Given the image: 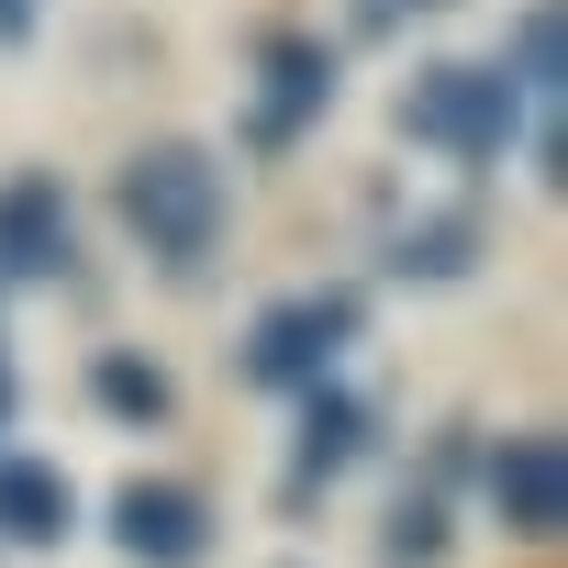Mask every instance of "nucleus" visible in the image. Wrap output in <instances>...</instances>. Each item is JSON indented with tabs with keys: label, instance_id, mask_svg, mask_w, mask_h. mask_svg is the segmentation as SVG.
Masks as SVG:
<instances>
[{
	"label": "nucleus",
	"instance_id": "obj_1",
	"mask_svg": "<svg viewBox=\"0 0 568 568\" xmlns=\"http://www.w3.org/2000/svg\"><path fill=\"white\" fill-rule=\"evenodd\" d=\"M112 212H123V234H134L168 278H201L212 245H223V223H234V179H223L212 145L156 134V145H134V156L112 168Z\"/></svg>",
	"mask_w": 568,
	"mask_h": 568
},
{
	"label": "nucleus",
	"instance_id": "obj_2",
	"mask_svg": "<svg viewBox=\"0 0 568 568\" xmlns=\"http://www.w3.org/2000/svg\"><path fill=\"white\" fill-rule=\"evenodd\" d=\"M390 112H402V134H413V145H435L446 168H501V156L524 145V90H513L501 68H468V57L413 68Z\"/></svg>",
	"mask_w": 568,
	"mask_h": 568
},
{
	"label": "nucleus",
	"instance_id": "obj_3",
	"mask_svg": "<svg viewBox=\"0 0 568 568\" xmlns=\"http://www.w3.org/2000/svg\"><path fill=\"white\" fill-rule=\"evenodd\" d=\"M368 335V291L357 278H313V291H291V302H267L256 324H245V379L256 390H313V379H335L346 368V346Z\"/></svg>",
	"mask_w": 568,
	"mask_h": 568
},
{
	"label": "nucleus",
	"instance_id": "obj_4",
	"mask_svg": "<svg viewBox=\"0 0 568 568\" xmlns=\"http://www.w3.org/2000/svg\"><path fill=\"white\" fill-rule=\"evenodd\" d=\"M346 68L324 34H267L256 45V79H245V156H291L324 112H335Z\"/></svg>",
	"mask_w": 568,
	"mask_h": 568
},
{
	"label": "nucleus",
	"instance_id": "obj_5",
	"mask_svg": "<svg viewBox=\"0 0 568 568\" xmlns=\"http://www.w3.org/2000/svg\"><path fill=\"white\" fill-rule=\"evenodd\" d=\"M479 490H490V524H501V535L557 546V535H568V446H557V424H513V435L479 457Z\"/></svg>",
	"mask_w": 568,
	"mask_h": 568
},
{
	"label": "nucleus",
	"instance_id": "obj_6",
	"mask_svg": "<svg viewBox=\"0 0 568 568\" xmlns=\"http://www.w3.org/2000/svg\"><path fill=\"white\" fill-rule=\"evenodd\" d=\"M368 435H379V424H368V402H357L346 379H313V390H302L291 468H278V501H291V513H313V501H324V490H335V479L368 457Z\"/></svg>",
	"mask_w": 568,
	"mask_h": 568
},
{
	"label": "nucleus",
	"instance_id": "obj_7",
	"mask_svg": "<svg viewBox=\"0 0 568 568\" xmlns=\"http://www.w3.org/2000/svg\"><path fill=\"white\" fill-rule=\"evenodd\" d=\"M112 546L134 568H201L212 557V501L190 479H123L112 490Z\"/></svg>",
	"mask_w": 568,
	"mask_h": 568
},
{
	"label": "nucleus",
	"instance_id": "obj_8",
	"mask_svg": "<svg viewBox=\"0 0 568 568\" xmlns=\"http://www.w3.org/2000/svg\"><path fill=\"white\" fill-rule=\"evenodd\" d=\"M79 267V212L57 190V168L0 179V278H68Z\"/></svg>",
	"mask_w": 568,
	"mask_h": 568
},
{
	"label": "nucleus",
	"instance_id": "obj_9",
	"mask_svg": "<svg viewBox=\"0 0 568 568\" xmlns=\"http://www.w3.org/2000/svg\"><path fill=\"white\" fill-rule=\"evenodd\" d=\"M68 535H79V479L57 457L0 446V546H68Z\"/></svg>",
	"mask_w": 568,
	"mask_h": 568
},
{
	"label": "nucleus",
	"instance_id": "obj_10",
	"mask_svg": "<svg viewBox=\"0 0 568 568\" xmlns=\"http://www.w3.org/2000/svg\"><path fill=\"white\" fill-rule=\"evenodd\" d=\"M468 267H479V212H468V201L390 234V278H424V291H435V278H468Z\"/></svg>",
	"mask_w": 568,
	"mask_h": 568
},
{
	"label": "nucleus",
	"instance_id": "obj_11",
	"mask_svg": "<svg viewBox=\"0 0 568 568\" xmlns=\"http://www.w3.org/2000/svg\"><path fill=\"white\" fill-rule=\"evenodd\" d=\"M90 402H101L112 424H168V413H179V379H168L145 346H101V357H90Z\"/></svg>",
	"mask_w": 568,
	"mask_h": 568
},
{
	"label": "nucleus",
	"instance_id": "obj_12",
	"mask_svg": "<svg viewBox=\"0 0 568 568\" xmlns=\"http://www.w3.org/2000/svg\"><path fill=\"white\" fill-rule=\"evenodd\" d=\"M457 524H446V490H402L390 501V535H379V568H446Z\"/></svg>",
	"mask_w": 568,
	"mask_h": 568
},
{
	"label": "nucleus",
	"instance_id": "obj_13",
	"mask_svg": "<svg viewBox=\"0 0 568 568\" xmlns=\"http://www.w3.org/2000/svg\"><path fill=\"white\" fill-rule=\"evenodd\" d=\"M34 23H45V0H0V45H34Z\"/></svg>",
	"mask_w": 568,
	"mask_h": 568
},
{
	"label": "nucleus",
	"instance_id": "obj_14",
	"mask_svg": "<svg viewBox=\"0 0 568 568\" xmlns=\"http://www.w3.org/2000/svg\"><path fill=\"white\" fill-rule=\"evenodd\" d=\"M0 435H12V346H0Z\"/></svg>",
	"mask_w": 568,
	"mask_h": 568
},
{
	"label": "nucleus",
	"instance_id": "obj_15",
	"mask_svg": "<svg viewBox=\"0 0 568 568\" xmlns=\"http://www.w3.org/2000/svg\"><path fill=\"white\" fill-rule=\"evenodd\" d=\"M368 12H402V0H368Z\"/></svg>",
	"mask_w": 568,
	"mask_h": 568
}]
</instances>
